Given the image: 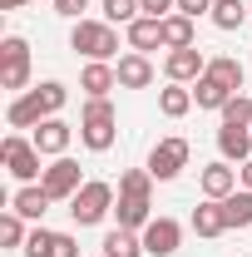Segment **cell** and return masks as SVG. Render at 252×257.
I'll return each mask as SVG.
<instances>
[{"instance_id": "cell-34", "label": "cell", "mask_w": 252, "mask_h": 257, "mask_svg": "<svg viewBox=\"0 0 252 257\" xmlns=\"http://www.w3.org/2000/svg\"><path fill=\"white\" fill-rule=\"evenodd\" d=\"M144 5V15H154V20H168L173 10H178V0H139Z\"/></svg>"}, {"instance_id": "cell-16", "label": "cell", "mask_w": 252, "mask_h": 257, "mask_svg": "<svg viewBox=\"0 0 252 257\" xmlns=\"http://www.w3.org/2000/svg\"><path fill=\"white\" fill-rule=\"evenodd\" d=\"M218 154H222L227 163H247V159H252V128L222 124V128H218Z\"/></svg>"}, {"instance_id": "cell-19", "label": "cell", "mask_w": 252, "mask_h": 257, "mask_svg": "<svg viewBox=\"0 0 252 257\" xmlns=\"http://www.w3.org/2000/svg\"><path fill=\"white\" fill-rule=\"evenodd\" d=\"M193 232H198V237H222V232H227V218H222L218 198H208V203L193 208Z\"/></svg>"}, {"instance_id": "cell-26", "label": "cell", "mask_w": 252, "mask_h": 257, "mask_svg": "<svg viewBox=\"0 0 252 257\" xmlns=\"http://www.w3.org/2000/svg\"><path fill=\"white\" fill-rule=\"evenodd\" d=\"M208 74H213L218 84H227L232 94H242V64L232 60V55H213V60H208Z\"/></svg>"}, {"instance_id": "cell-33", "label": "cell", "mask_w": 252, "mask_h": 257, "mask_svg": "<svg viewBox=\"0 0 252 257\" xmlns=\"http://www.w3.org/2000/svg\"><path fill=\"white\" fill-rule=\"evenodd\" d=\"M55 5V15H64V20H84V10H89V0H50Z\"/></svg>"}, {"instance_id": "cell-4", "label": "cell", "mask_w": 252, "mask_h": 257, "mask_svg": "<svg viewBox=\"0 0 252 257\" xmlns=\"http://www.w3.org/2000/svg\"><path fill=\"white\" fill-rule=\"evenodd\" d=\"M25 84H30V40L5 35L0 40V89L25 94Z\"/></svg>"}, {"instance_id": "cell-23", "label": "cell", "mask_w": 252, "mask_h": 257, "mask_svg": "<svg viewBox=\"0 0 252 257\" xmlns=\"http://www.w3.org/2000/svg\"><path fill=\"white\" fill-rule=\"evenodd\" d=\"M227 99H232V89L218 84L213 74H203V79L193 84V104H198V109H218V114H222V104H227Z\"/></svg>"}, {"instance_id": "cell-10", "label": "cell", "mask_w": 252, "mask_h": 257, "mask_svg": "<svg viewBox=\"0 0 252 257\" xmlns=\"http://www.w3.org/2000/svg\"><path fill=\"white\" fill-rule=\"evenodd\" d=\"M114 74H119V89H149L154 84V60L139 55V50H129V55H119Z\"/></svg>"}, {"instance_id": "cell-21", "label": "cell", "mask_w": 252, "mask_h": 257, "mask_svg": "<svg viewBox=\"0 0 252 257\" xmlns=\"http://www.w3.org/2000/svg\"><path fill=\"white\" fill-rule=\"evenodd\" d=\"M188 45H198V35H193V20L173 10V15L163 20V50H188Z\"/></svg>"}, {"instance_id": "cell-12", "label": "cell", "mask_w": 252, "mask_h": 257, "mask_svg": "<svg viewBox=\"0 0 252 257\" xmlns=\"http://www.w3.org/2000/svg\"><path fill=\"white\" fill-rule=\"evenodd\" d=\"M50 193H45V183H20V188L10 193V208L20 213V218H30V223H40L45 213H50Z\"/></svg>"}, {"instance_id": "cell-36", "label": "cell", "mask_w": 252, "mask_h": 257, "mask_svg": "<svg viewBox=\"0 0 252 257\" xmlns=\"http://www.w3.org/2000/svg\"><path fill=\"white\" fill-rule=\"evenodd\" d=\"M55 257H79V237L74 232H60V252Z\"/></svg>"}, {"instance_id": "cell-7", "label": "cell", "mask_w": 252, "mask_h": 257, "mask_svg": "<svg viewBox=\"0 0 252 257\" xmlns=\"http://www.w3.org/2000/svg\"><path fill=\"white\" fill-rule=\"evenodd\" d=\"M40 183H45V193H50L55 203H69V198H74V193L84 188L89 178H79V163H74L69 154H64V159H55L50 168H45V173H40Z\"/></svg>"}, {"instance_id": "cell-2", "label": "cell", "mask_w": 252, "mask_h": 257, "mask_svg": "<svg viewBox=\"0 0 252 257\" xmlns=\"http://www.w3.org/2000/svg\"><path fill=\"white\" fill-rule=\"evenodd\" d=\"M69 50H79L84 60H114L119 55V30L109 25V20H74V30H69Z\"/></svg>"}, {"instance_id": "cell-22", "label": "cell", "mask_w": 252, "mask_h": 257, "mask_svg": "<svg viewBox=\"0 0 252 257\" xmlns=\"http://www.w3.org/2000/svg\"><path fill=\"white\" fill-rule=\"evenodd\" d=\"M193 109V89L188 84H168V89H158V114L163 119H183Z\"/></svg>"}, {"instance_id": "cell-35", "label": "cell", "mask_w": 252, "mask_h": 257, "mask_svg": "<svg viewBox=\"0 0 252 257\" xmlns=\"http://www.w3.org/2000/svg\"><path fill=\"white\" fill-rule=\"evenodd\" d=\"M178 15H188V20H198V15H213V0H178Z\"/></svg>"}, {"instance_id": "cell-5", "label": "cell", "mask_w": 252, "mask_h": 257, "mask_svg": "<svg viewBox=\"0 0 252 257\" xmlns=\"http://www.w3.org/2000/svg\"><path fill=\"white\" fill-rule=\"evenodd\" d=\"M0 159H5V173L15 178V183H35L45 168H40V149H35V139H20V134H5V144H0Z\"/></svg>"}, {"instance_id": "cell-14", "label": "cell", "mask_w": 252, "mask_h": 257, "mask_svg": "<svg viewBox=\"0 0 252 257\" xmlns=\"http://www.w3.org/2000/svg\"><path fill=\"white\" fill-rule=\"evenodd\" d=\"M45 119H50V114H45V104H40L35 89H30V94H15L10 109H5V124H10V128H40Z\"/></svg>"}, {"instance_id": "cell-32", "label": "cell", "mask_w": 252, "mask_h": 257, "mask_svg": "<svg viewBox=\"0 0 252 257\" xmlns=\"http://www.w3.org/2000/svg\"><path fill=\"white\" fill-rule=\"evenodd\" d=\"M222 124H242V128H252V99H247V94H232L227 104H222Z\"/></svg>"}, {"instance_id": "cell-13", "label": "cell", "mask_w": 252, "mask_h": 257, "mask_svg": "<svg viewBox=\"0 0 252 257\" xmlns=\"http://www.w3.org/2000/svg\"><path fill=\"white\" fill-rule=\"evenodd\" d=\"M198 183H203V198H218V203H222V198H227V193H237V188H242V183H237V168H232V163H227V159L208 163Z\"/></svg>"}, {"instance_id": "cell-28", "label": "cell", "mask_w": 252, "mask_h": 257, "mask_svg": "<svg viewBox=\"0 0 252 257\" xmlns=\"http://www.w3.org/2000/svg\"><path fill=\"white\" fill-rule=\"evenodd\" d=\"M99 10H104V20H109V25H124V30L144 15V5H139V0H104Z\"/></svg>"}, {"instance_id": "cell-8", "label": "cell", "mask_w": 252, "mask_h": 257, "mask_svg": "<svg viewBox=\"0 0 252 257\" xmlns=\"http://www.w3.org/2000/svg\"><path fill=\"white\" fill-rule=\"evenodd\" d=\"M163 74H168V84H198V79L208 74V55H203L198 45H188V50H168Z\"/></svg>"}, {"instance_id": "cell-17", "label": "cell", "mask_w": 252, "mask_h": 257, "mask_svg": "<svg viewBox=\"0 0 252 257\" xmlns=\"http://www.w3.org/2000/svg\"><path fill=\"white\" fill-rule=\"evenodd\" d=\"M79 89H84L89 99H109V89H119V74H114V64L89 60V64H84V74H79Z\"/></svg>"}, {"instance_id": "cell-15", "label": "cell", "mask_w": 252, "mask_h": 257, "mask_svg": "<svg viewBox=\"0 0 252 257\" xmlns=\"http://www.w3.org/2000/svg\"><path fill=\"white\" fill-rule=\"evenodd\" d=\"M114 213H119V227H134V232H144V227L154 223V198H139V193H119Z\"/></svg>"}, {"instance_id": "cell-30", "label": "cell", "mask_w": 252, "mask_h": 257, "mask_svg": "<svg viewBox=\"0 0 252 257\" xmlns=\"http://www.w3.org/2000/svg\"><path fill=\"white\" fill-rule=\"evenodd\" d=\"M25 237H30V232H25V218L10 208V213L0 218V242H5V247H25Z\"/></svg>"}, {"instance_id": "cell-25", "label": "cell", "mask_w": 252, "mask_h": 257, "mask_svg": "<svg viewBox=\"0 0 252 257\" xmlns=\"http://www.w3.org/2000/svg\"><path fill=\"white\" fill-rule=\"evenodd\" d=\"M247 15H252V10L242 5V0H213V15H208V20H213L218 30H242Z\"/></svg>"}, {"instance_id": "cell-38", "label": "cell", "mask_w": 252, "mask_h": 257, "mask_svg": "<svg viewBox=\"0 0 252 257\" xmlns=\"http://www.w3.org/2000/svg\"><path fill=\"white\" fill-rule=\"evenodd\" d=\"M30 0H0V10H25Z\"/></svg>"}, {"instance_id": "cell-6", "label": "cell", "mask_w": 252, "mask_h": 257, "mask_svg": "<svg viewBox=\"0 0 252 257\" xmlns=\"http://www.w3.org/2000/svg\"><path fill=\"white\" fill-rule=\"evenodd\" d=\"M188 154H193L188 139H178V134H173V139H158L154 149H149V173H154L158 183H173V178L188 168Z\"/></svg>"}, {"instance_id": "cell-37", "label": "cell", "mask_w": 252, "mask_h": 257, "mask_svg": "<svg viewBox=\"0 0 252 257\" xmlns=\"http://www.w3.org/2000/svg\"><path fill=\"white\" fill-rule=\"evenodd\" d=\"M237 183H242V188H252V159L237 163Z\"/></svg>"}, {"instance_id": "cell-3", "label": "cell", "mask_w": 252, "mask_h": 257, "mask_svg": "<svg viewBox=\"0 0 252 257\" xmlns=\"http://www.w3.org/2000/svg\"><path fill=\"white\" fill-rule=\"evenodd\" d=\"M69 213H74V223H79V227L104 223V218L114 213V183H104V178H89L84 188L69 198Z\"/></svg>"}, {"instance_id": "cell-11", "label": "cell", "mask_w": 252, "mask_h": 257, "mask_svg": "<svg viewBox=\"0 0 252 257\" xmlns=\"http://www.w3.org/2000/svg\"><path fill=\"white\" fill-rule=\"evenodd\" d=\"M69 139H74V128L64 124L60 114H55V119H45V124L35 128V149H40L45 159H64V149H69Z\"/></svg>"}, {"instance_id": "cell-9", "label": "cell", "mask_w": 252, "mask_h": 257, "mask_svg": "<svg viewBox=\"0 0 252 257\" xmlns=\"http://www.w3.org/2000/svg\"><path fill=\"white\" fill-rule=\"evenodd\" d=\"M183 247V227L173 223V218H154V223L144 227V252L149 257H173Z\"/></svg>"}, {"instance_id": "cell-24", "label": "cell", "mask_w": 252, "mask_h": 257, "mask_svg": "<svg viewBox=\"0 0 252 257\" xmlns=\"http://www.w3.org/2000/svg\"><path fill=\"white\" fill-rule=\"evenodd\" d=\"M222 218L227 227H252V188H237L222 198Z\"/></svg>"}, {"instance_id": "cell-18", "label": "cell", "mask_w": 252, "mask_h": 257, "mask_svg": "<svg viewBox=\"0 0 252 257\" xmlns=\"http://www.w3.org/2000/svg\"><path fill=\"white\" fill-rule=\"evenodd\" d=\"M124 35H129V50L149 55V50H158V45H163V20H154V15H139V20H134Z\"/></svg>"}, {"instance_id": "cell-20", "label": "cell", "mask_w": 252, "mask_h": 257, "mask_svg": "<svg viewBox=\"0 0 252 257\" xmlns=\"http://www.w3.org/2000/svg\"><path fill=\"white\" fill-rule=\"evenodd\" d=\"M104 257H144V232H134V227L104 232Z\"/></svg>"}, {"instance_id": "cell-29", "label": "cell", "mask_w": 252, "mask_h": 257, "mask_svg": "<svg viewBox=\"0 0 252 257\" xmlns=\"http://www.w3.org/2000/svg\"><path fill=\"white\" fill-rule=\"evenodd\" d=\"M154 173H149V168H124V173H119V193H139V198H154Z\"/></svg>"}, {"instance_id": "cell-1", "label": "cell", "mask_w": 252, "mask_h": 257, "mask_svg": "<svg viewBox=\"0 0 252 257\" xmlns=\"http://www.w3.org/2000/svg\"><path fill=\"white\" fill-rule=\"evenodd\" d=\"M114 124H119V114H114L109 99H84V114H79V144H84L89 154L114 149Z\"/></svg>"}, {"instance_id": "cell-27", "label": "cell", "mask_w": 252, "mask_h": 257, "mask_svg": "<svg viewBox=\"0 0 252 257\" xmlns=\"http://www.w3.org/2000/svg\"><path fill=\"white\" fill-rule=\"evenodd\" d=\"M20 252H25V257H55V252H60V232H50V227H40V223H35Z\"/></svg>"}, {"instance_id": "cell-31", "label": "cell", "mask_w": 252, "mask_h": 257, "mask_svg": "<svg viewBox=\"0 0 252 257\" xmlns=\"http://www.w3.org/2000/svg\"><path fill=\"white\" fill-rule=\"evenodd\" d=\"M35 94H40V104H45V114L55 119V114H60V109H64V99H69V89H64L60 79H45V84H40Z\"/></svg>"}]
</instances>
